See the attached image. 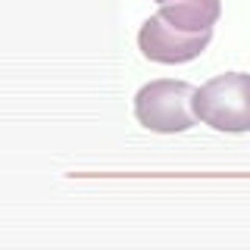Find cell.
I'll return each mask as SVG.
<instances>
[{"label": "cell", "instance_id": "obj_3", "mask_svg": "<svg viewBox=\"0 0 250 250\" xmlns=\"http://www.w3.org/2000/svg\"><path fill=\"white\" fill-rule=\"evenodd\" d=\"M213 41V28L209 31H182L169 25L163 16H150L138 31V47L150 62L163 66H175V62L197 60Z\"/></svg>", "mask_w": 250, "mask_h": 250}, {"label": "cell", "instance_id": "obj_2", "mask_svg": "<svg viewBox=\"0 0 250 250\" xmlns=\"http://www.w3.org/2000/svg\"><path fill=\"white\" fill-rule=\"evenodd\" d=\"M194 91H197L194 84L175 82V78H160V82L144 84L135 94V119L160 135L194 128L200 122L194 113Z\"/></svg>", "mask_w": 250, "mask_h": 250}, {"label": "cell", "instance_id": "obj_1", "mask_svg": "<svg viewBox=\"0 0 250 250\" xmlns=\"http://www.w3.org/2000/svg\"><path fill=\"white\" fill-rule=\"evenodd\" d=\"M194 113L216 131H250V75L225 72L194 91Z\"/></svg>", "mask_w": 250, "mask_h": 250}, {"label": "cell", "instance_id": "obj_4", "mask_svg": "<svg viewBox=\"0 0 250 250\" xmlns=\"http://www.w3.org/2000/svg\"><path fill=\"white\" fill-rule=\"evenodd\" d=\"M169 25L182 31H209L222 16V0H156Z\"/></svg>", "mask_w": 250, "mask_h": 250}]
</instances>
